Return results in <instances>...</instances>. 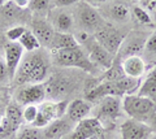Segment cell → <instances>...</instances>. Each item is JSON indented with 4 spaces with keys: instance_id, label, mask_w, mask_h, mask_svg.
I'll list each match as a JSON object with an SVG mask.
<instances>
[{
    "instance_id": "6da1fadb",
    "label": "cell",
    "mask_w": 156,
    "mask_h": 139,
    "mask_svg": "<svg viewBox=\"0 0 156 139\" xmlns=\"http://www.w3.org/2000/svg\"><path fill=\"white\" fill-rule=\"evenodd\" d=\"M50 65L51 61L44 52L39 50L34 52H27V55L22 57L13 81L18 86L43 83L48 77Z\"/></svg>"
},
{
    "instance_id": "7a4b0ae2",
    "label": "cell",
    "mask_w": 156,
    "mask_h": 139,
    "mask_svg": "<svg viewBox=\"0 0 156 139\" xmlns=\"http://www.w3.org/2000/svg\"><path fill=\"white\" fill-rule=\"evenodd\" d=\"M140 86L139 79L122 77L117 81H99L94 87L86 91L87 102L96 103L107 96H126V95H134Z\"/></svg>"
},
{
    "instance_id": "3957f363",
    "label": "cell",
    "mask_w": 156,
    "mask_h": 139,
    "mask_svg": "<svg viewBox=\"0 0 156 139\" xmlns=\"http://www.w3.org/2000/svg\"><path fill=\"white\" fill-rule=\"evenodd\" d=\"M51 60L57 66L64 68H78L87 71V73H95L96 66L90 61L89 56L85 55L80 47L72 50H58L51 51Z\"/></svg>"
},
{
    "instance_id": "277c9868",
    "label": "cell",
    "mask_w": 156,
    "mask_h": 139,
    "mask_svg": "<svg viewBox=\"0 0 156 139\" xmlns=\"http://www.w3.org/2000/svg\"><path fill=\"white\" fill-rule=\"evenodd\" d=\"M122 108L131 120L144 122L156 116V103L139 95H126L122 99Z\"/></svg>"
},
{
    "instance_id": "5b68a950",
    "label": "cell",
    "mask_w": 156,
    "mask_h": 139,
    "mask_svg": "<svg viewBox=\"0 0 156 139\" xmlns=\"http://www.w3.org/2000/svg\"><path fill=\"white\" fill-rule=\"evenodd\" d=\"M66 111H68V102H65V100H60V102L44 100L43 103L38 105V114L33 126L38 129L46 127L51 122L64 117L66 114Z\"/></svg>"
},
{
    "instance_id": "8992f818",
    "label": "cell",
    "mask_w": 156,
    "mask_h": 139,
    "mask_svg": "<svg viewBox=\"0 0 156 139\" xmlns=\"http://www.w3.org/2000/svg\"><path fill=\"white\" fill-rule=\"evenodd\" d=\"M77 13H78V22L81 25V29L83 31L89 33V34H95L104 25V21L99 14V12L85 2L78 3Z\"/></svg>"
},
{
    "instance_id": "52a82bcc",
    "label": "cell",
    "mask_w": 156,
    "mask_h": 139,
    "mask_svg": "<svg viewBox=\"0 0 156 139\" xmlns=\"http://www.w3.org/2000/svg\"><path fill=\"white\" fill-rule=\"evenodd\" d=\"M94 38L101 47H104V48L109 52V54L117 55V52H119L121 43H122L125 36L121 34L116 27L104 23L94 34Z\"/></svg>"
},
{
    "instance_id": "ba28073f",
    "label": "cell",
    "mask_w": 156,
    "mask_h": 139,
    "mask_svg": "<svg viewBox=\"0 0 156 139\" xmlns=\"http://www.w3.org/2000/svg\"><path fill=\"white\" fill-rule=\"evenodd\" d=\"M47 98L46 86L43 83L23 85L20 87L16 95V102L20 105H39Z\"/></svg>"
},
{
    "instance_id": "9c48e42d",
    "label": "cell",
    "mask_w": 156,
    "mask_h": 139,
    "mask_svg": "<svg viewBox=\"0 0 156 139\" xmlns=\"http://www.w3.org/2000/svg\"><path fill=\"white\" fill-rule=\"evenodd\" d=\"M148 36L146 33L143 31H131L128 35L124 38L121 47L117 55L121 56L122 59L128 56H133V55H138L140 51L144 48L146 42H147Z\"/></svg>"
},
{
    "instance_id": "30bf717a",
    "label": "cell",
    "mask_w": 156,
    "mask_h": 139,
    "mask_svg": "<svg viewBox=\"0 0 156 139\" xmlns=\"http://www.w3.org/2000/svg\"><path fill=\"white\" fill-rule=\"evenodd\" d=\"M85 44L87 47V50H89V59L91 63L95 66H98V68L100 66L101 69L108 70L112 66V64H113V60H115L113 55L109 54L104 47H101L95 40L94 36H91Z\"/></svg>"
},
{
    "instance_id": "8fae6325",
    "label": "cell",
    "mask_w": 156,
    "mask_h": 139,
    "mask_svg": "<svg viewBox=\"0 0 156 139\" xmlns=\"http://www.w3.org/2000/svg\"><path fill=\"white\" fill-rule=\"evenodd\" d=\"M100 133H103V125L100 120H98L96 117H86L76 123L74 129L66 137V139H91Z\"/></svg>"
},
{
    "instance_id": "7c38bea8",
    "label": "cell",
    "mask_w": 156,
    "mask_h": 139,
    "mask_svg": "<svg viewBox=\"0 0 156 139\" xmlns=\"http://www.w3.org/2000/svg\"><path fill=\"white\" fill-rule=\"evenodd\" d=\"M44 86L47 96L51 98L53 102H60L73 90L72 81L65 75H53L47 81Z\"/></svg>"
},
{
    "instance_id": "4fadbf2b",
    "label": "cell",
    "mask_w": 156,
    "mask_h": 139,
    "mask_svg": "<svg viewBox=\"0 0 156 139\" xmlns=\"http://www.w3.org/2000/svg\"><path fill=\"white\" fill-rule=\"evenodd\" d=\"M120 131L121 139H148L152 134V130L147 123L131 118L121 123Z\"/></svg>"
},
{
    "instance_id": "5bb4252c",
    "label": "cell",
    "mask_w": 156,
    "mask_h": 139,
    "mask_svg": "<svg viewBox=\"0 0 156 139\" xmlns=\"http://www.w3.org/2000/svg\"><path fill=\"white\" fill-rule=\"evenodd\" d=\"M23 50L22 46L18 42H8L5 47H4V61L7 64V68L9 70V75L11 79L14 78V74L17 71V68L20 63H21L23 57Z\"/></svg>"
},
{
    "instance_id": "9a60e30c",
    "label": "cell",
    "mask_w": 156,
    "mask_h": 139,
    "mask_svg": "<svg viewBox=\"0 0 156 139\" xmlns=\"http://www.w3.org/2000/svg\"><path fill=\"white\" fill-rule=\"evenodd\" d=\"M31 31L33 34L37 36L38 42L41 43V47H50L53 35H55V30L53 27L43 18H35L31 22Z\"/></svg>"
},
{
    "instance_id": "2e32d148",
    "label": "cell",
    "mask_w": 156,
    "mask_h": 139,
    "mask_svg": "<svg viewBox=\"0 0 156 139\" xmlns=\"http://www.w3.org/2000/svg\"><path fill=\"white\" fill-rule=\"evenodd\" d=\"M120 100L117 96H107L99 100L96 109V118H107V120H116L120 116Z\"/></svg>"
},
{
    "instance_id": "e0dca14e",
    "label": "cell",
    "mask_w": 156,
    "mask_h": 139,
    "mask_svg": "<svg viewBox=\"0 0 156 139\" xmlns=\"http://www.w3.org/2000/svg\"><path fill=\"white\" fill-rule=\"evenodd\" d=\"M121 68L126 77L134 79H140V77L144 74L146 63L139 55L128 56L121 61Z\"/></svg>"
},
{
    "instance_id": "ac0fdd59",
    "label": "cell",
    "mask_w": 156,
    "mask_h": 139,
    "mask_svg": "<svg viewBox=\"0 0 156 139\" xmlns=\"http://www.w3.org/2000/svg\"><path fill=\"white\" fill-rule=\"evenodd\" d=\"M73 121L70 120H64V118H58L56 121L51 122L46 129L43 130L46 139H61L65 138L66 135H69L72 130L74 129L73 126Z\"/></svg>"
},
{
    "instance_id": "d6986e66",
    "label": "cell",
    "mask_w": 156,
    "mask_h": 139,
    "mask_svg": "<svg viewBox=\"0 0 156 139\" xmlns=\"http://www.w3.org/2000/svg\"><path fill=\"white\" fill-rule=\"evenodd\" d=\"M90 112H91V105H90V102H87V100L74 99L68 104L66 114L70 121H73L74 123L86 118L90 114Z\"/></svg>"
},
{
    "instance_id": "ffe728a7",
    "label": "cell",
    "mask_w": 156,
    "mask_h": 139,
    "mask_svg": "<svg viewBox=\"0 0 156 139\" xmlns=\"http://www.w3.org/2000/svg\"><path fill=\"white\" fill-rule=\"evenodd\" d=\"M21 9L18 8L13 2H7L0 8V25L3 26H17L14 22H17L21 18Z\"/></svg>"
},
{
    "instance_id": "44dd1931",
    "label": "cell",
    "mask_w": 156,
    "mask_h": 139,
    "mask_svg": "<svg viewBox=\"0 0 156 139\" xmlns=\"http://www.w3.org/2000/svg\"><path fill=\"white\" fill-rule=\"evenodd\" d=\"M80 44L76 40L74 35L70 33H58L55 31L52 43L50 46L51 51H58V50H72V48H78Z\"/></svg>"
},
{
    "instance_id": "7402d4cb",
    "label": "cell",
    "mask_w": 156,
    "mask_h": 139,
    "mask_svg": "<svg viewBox=\"0 0 156 139\" xmlns=\"http://www.w3.org/2000/svg\"><path fill=\"white\" fill-rule=\"evenodd\" d=\"M136 95L148 98L156 103V66L150 71L148 75L146 77V79L143 81V83L139 86Z\"/></svg>"
},
{
    "instance_id": "603a6c76",
    "label": "cell",
    "mask_w": 156,
    "mask_h": 139,
    "mask_svg": "<svg viewBox=\"0 0 156 139\" xmlns=\"http://www.w3.org/2000/svg\"><path fill=\"white\" fill-rule=\"evenodd\" d=\"M4 118H7V121L11 123V125L18 130L21 123L23 121V117H22V108L17 102H13V103H9L7 105V109H5V116Z\"/></svg>"
},
{
    "instance_id": "cb8c5ba5",
    "label": "cell",
    "mask_w": 156,
    "mask_h": 139,
    "mask_svg": "<svg viewBox=\"0 0 156 139\" xmlns=\"http://www.w3.org/2000/svg\"><path fill=\"white\" fill-rule=\"evenodd\" d=\"M18 43L22 46V48L26 52H34V51H38L41 48V43L38 42L37 36L33 34L31 30H26L23 33V35L20 38Z\"/></svg>"
},
{
    "instance_id": "d4e9b609",
    "label": "cell",
    "mask_w": 156,
    "mask_h": 139,
    "mask_svg": "<svg viewBox=\"0 0 156 139\" xmlns=\"http://www.w3.org/2000/svg\"><path fill=\"white\" fill-rule=\"evenodd\" d=\"M73 25H74V20L72 14L66 12H61L55 20V26L58 33H70Z\"/></svg>"
},
{
    "instance_id": "484cf974",
    "label": "cell",
    "mask_w": 156,
    "mask_h": 139,
    "mask_svg": "<svg viewBox=\"0 0 156 139\" xmlns=\"http://www.w3.org/2000/svg\"><path fill=\"white\" fill-rule=\"evenodd\" d=\"M122 77H126V75L124 74L122 68H121V63H119V60L115 59L112 66L108 70H105V73L103 74L100 81H117L122 78Z\"/></svg>"
},
{
    "instance_id": "4316f807",
    "label": "cell",
    "mask_w": 156,
    "mask_h": 139,
    "mask_svg": "<svg viewBox=\"0 0 156 139\" xmlns=\"http://www.w3.org/2000/svg\"><path fill=\"white\" fill-rule=\"evenodd\" d=\"M111 16L119 22H125L129 20L130 13H129V8L124 5V4H115L111 8Z\"/></svg>"
},
{
    "instance_id": "83f0119b",
    "label": "cell",
    "mask_w": 156,
    "mask_h": 139,
    "mask_svg": "<svg viewBox=\"0 0 156 139\" xmlns=\"http://www.w3.org/2000/svg\"><path fill=\"white\" fill-rule=\"evenodd\" d=\"M17 139H46L44 134L38 127H25L18 133Z\"/></svg>"
},
{
    "instance_id": "f1b7e54d",
    "label": "cell",
    "mask_w": 156,
    "mask_h": 139,
    "mask_svg": "<svg viewBox=\"0 0 156 139\" xmlns=\"http://www.w3.org/2000/svg\"><path fill=\"white\" fill-rule=\"evenodd\" d=\"M38 114V105H25L22 109V117L26 123L33 125Z\"/></svg>"
},
{
    "instance_id": "f546056e",
    "label": "cell",
    "mask_w": 156,
    "mask_h": 139,
    "mask_svg": "<svg viewBox=\"0 0 156 139\" xmlns=\"http://www.w3.org/2000/svg\"><path fill=\"white\" fill-rule=\"evenodd\" d=\"M27 29L25 26H13V27H9L7 30V38L9 39V42H18L20 38L23 35V33H25Z\"/></svg>"
},
{
    "instance_id": "4dcf8cb0",
    "label": "cell",
    "mask_w": 156,
    "mask_h": 139,
    "mask_svg": "<svg viewBox=\"0 0 156 139\" xmlns=\"http://www.w3.org/2000/svg\"><path fill=\"white\" fill-rule=\"evenodd\" d=\"M48 4H50V0H30L29 8L35 13H43L47 11Z\"/></svg>"
},
{
    "instance_id": "1f68e13d",
    "label": "cell",
    "mask_w": 156,
    "mask_h": 139,
    "mask_svg": "<svg viewBox=\"0 0 156 139\" xmlns=\"http://www.w3.org/2000/svg\"><path fill=\"white\" fill-rule=\"evenodd\" d=\"M133 14H134V17H135L140 23H144V25H147V23H151V16L148 14V12L144 11L143 8H140V7H134V8H133Z\"/></svg>"
},
{
    "instance_id": "d6a6232c",
    "label": "cell",
    "mask_w": 156,
    "mask_h": 139,
    "mask_svg": "<svg viewBox=\"0 0 156 139\" xmlns=\"http://www.w3.org/2000/svg\"><path fill=\"white\" fill-rule=\"evenodd\" d=\"M8 79H11L9 70L7 68V64H5V61H4V59L0 57V85L7 83Z\"/></svg>"
},
{
    "instance_id": "836d02e7",
    "label": "cell",
    "mask_w": 156,
    "mask_h": 139,
    "mask_svg": "<svg viewBox=\"0 0 156 139\" xmlns=\"http://www.w3.org/2000/svg\"><path fill=\"white\" fill-rule=\"evenodd\" d=\"M144 50L150 55H156V31H154L148 36L147 42H146V46H144Z\"/></svg>"
},
{
    "instance_id": "e575fe53",
    "label": "cell",
    "mask_w": 156,
    "mask_h": 139,
    "mask_svg": "<svg viewBox=\"0 0 156 139\" xmlns=\"http://www.w3.org/2000/svg\"><path fill=\"white\" fill-rule=\"evenodd\" d=\"M78 0H56L57 7H69L72 4H76Z\"/></svg>"
},
{
    "instance_id": "d590c367",
    "label": "cell",
    "mask_w": 156,
    "mask_h": 139,
    "mask_svg": "<svg viewBox=\"0 0 156 139\" xmlns=\"http://www.w3.org/2000/svg\"><path fill=\"white\" fill-rule=\"evenodd\" d=\"M13 3L16 4L18 8H26V7H29L30 0H13Z\"/></svg>"
},
{
    "instance_id": "8d00e7d4",
    "label": "cell",
    "mask_w": 156,
    "mask_h": 139,
    "mask_svg": "<svg viewBox=\"0 0 156 139\" xmlns=\"http://www.w3.org/2000/svg\"><path fill=\"white\" fill-rule=\"evenodd\" d=\"M91 139H104V137H103V133H100V134H96L95 137H92Z\"/></svg>"
},
{
    "instance_id": "74e56055",
    "label": "cell",
    "mask_w": 156,
    "mask_h": 139,
    "mask_svg": "<svg viewBox=\"0 0 156 139\" xmlns=\"http://www.w3.org/2000/svg\"><path fill=\"white\" fill-rule=\"evenodd\" d=\"M8 2V0H0V8H2L3 5H4V4H5Z\"/></svg>"
},
{
    "instance_id": "f35d334b",
    "label": "cell",
    "mask_w": 156,
    "mask_h": 139,
    "mask_svg": "<svg viewBox=\"0 0 156 139\" xmlns=\"http://www.w3.org/2000/svg\"><path fill=\"white\" fill-rule=\"evenodd\" d=\"M92 2H95V3H105L107 0H92Z\"/></svg>"
},
{
    "instance_id": "ab89813d",
    "label": "cell",
    "mask_w": 156,
    "mask_h": 139,
    "mask_svg": "<svg viewBox=\"0 0 156 139\" xmlns=\"http://www.w3.org/2000/svg\"><path fill=\"white\" fill-rule=\"evenodd\" d=\"M148 139H156V134H151Z\"/></svg>"
},
{
    "instance_id": "60d3db41",
    "label": "cell",
    "mask_w": 156,
    "mask_h": 139,
    "mask_svg": "<svg viewBox=\"0 0 156 139\" xmlns=\"http://www.w3.org/2000/svg\"><path fill=\"white\" fill-rule=\"evenodd\" d=\"M2 122H3V114L0 113V125H2Z\"/></svg>"
},
{
    "instance_id": "b9f144b4",
    "label": "cell",
    "mask_w": 156,
    "mask_h": 139,
    "mask_svg": "<svg viewBox=\"0 0 156 139\" xmlns=\"http://www.w3.org/2000/svg\"><path fill=\"white\" fill-rule=\"evenodd\" d=\"M144 2H146V3H150V2H151V3H154L155 0H144Z\"/></svg>"
},
{
    "instance_id": "7bdbcfd3",
    "label": "cell",
    "mask_w": 156,
    "mask_h": 139,
    "mask_svg": "<svg viewBox=\"0 0 156 139\" xmlns=\"http://www.w3.org/2000/svg\"><path fill=\"white\" fill-rule=\"evenodd\" d=\"M3 99V95H2V91H0V100Z\"/></svg>"
},
{
    "instance_id": "ee69618b",
    "label": "cell",
    "mask_w": 156,
    "mask_h": 139,
    "mask_svg": "<svg viewBox=\"0 0 156 139\" xmlns=\"http://www.w3.org/2000/svg\"><path fill=\"white\" fill-rule=\"evenodd\" d=\"M133 2H138V0H133Z\"/></svg>"
},
{
    "instance_id": "f6af8a7d",
    "label": "cell",
    "mask_w": 156,
    "mask_h": 139,
    "mask_svg": "<svg viewBox=\"0 0 156 139\" xmlns=\"http://www.w3.org/2000/svg\"><path fill=\"white\" fill-rule=\"evenodd\" d=\"M61 139H66V138H61Z\"/></svg>"
},
{
    "instance_id": "bcb514c9",
    "label": "cell",
    "mask_w": 156,
    "mask_h": 139,
    "mask_svg": "<svg viewBox=\"0 0 156 139\" xmlns=\"http://www.w3.org/2000/svg\"><path fill=\"white\" fill-rule=\"evenodd\" d=\"M0 57H2V56H0Z\"/></svg>"
}]
</instances>
